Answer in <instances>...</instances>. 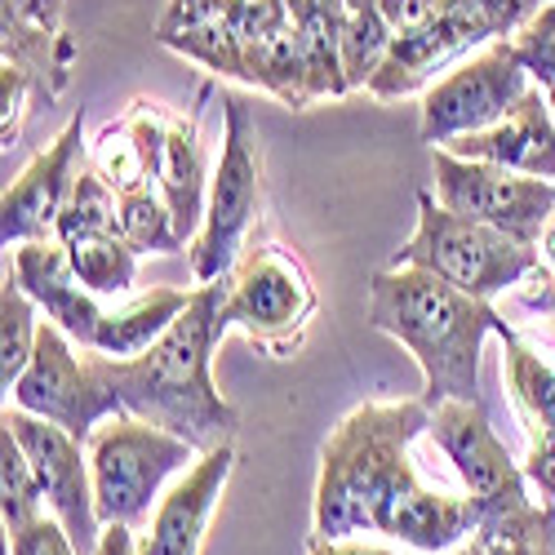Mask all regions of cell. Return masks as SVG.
<instances>
[{
    "label": "cell",
    "instance_id": "1",
    "mask_svg": "<svg viewBox=\"0 0 555 555\" xmlns=\"http://www.w3.org/2000/svg\"><path fill=\"white\" fill-rule=\"evenodd\" d=\"M423 431H431V404L423 396L356 404L320 449L311 538L383 533L418 551H449L472 538L485 502L423 485L409 453Z\"/></svg>",
    "mask_w": 555,
    "mask_h": 555
},
{
    "label": "cell",
    "instance_id": "2",
    "mask_svg": "<svg viewBox=\"0 0 555 555\" xmlns=\"http://www.w3.org/2000/svg\"><path fill=\"white\" fill-rule=\"evenodd\" d=\"M218 302H222V281L196 285L192 307L173 320L156 347L129 360H112L99 351V364L120 409L182 436L201 453L236 440L241 427V413L214 387V351L222 343Z\"/></svg>",
    "mask_w": 555,
    "mask_h": 555
},
{
    "label": "cell",
    "instance_id": "3",
    "mask_svg": "<svg viewBox=\"0 0 555 555\" xmlns=\"http://www.w3.org/2000/svg\"><path fill=\"white\" fill-rule=\"evenodd\" d=\"M369 325L423 369V400H480L485 338L506 330L493 302L453 289L423 267H383L369 281Z\"/></svg>",
    "mask_w": 555,
    "mask_h": 555
},
{
    "label": "cell",
    "instance_id": "4",
    "mask_svg": "<svg viewBox=\"0 0 555 555\" xmlns=\"http://www.w3.org/2000/svg\"><path fill=\"white\" fill-rule=\"evenodd\" d=\"M391 267H423L453 289L472 298H498L506 289H516L525 275L542 267L538 245H525L506 231L462 218L444 209L431 192H418V227L413 236L391 254Z\"/></svg>",
    "mask_w": 555,
    "mask_h": 555
},
{
    "label": "cell",
    "instance_id": "5",
    "mask_svg": "<svg viewBox=\"0 0 555 555\" xmlns=\"http://www.w3.org/2000/svg\"><path fill=\"white\" fill-rule=\"evenodd\" d=\"M85 449H89V472H94L99 520L129 529H143L152 520V502H160L169 476L192 472L201 462L196 444L147 418H133V413L103 418L99 431L85 440Z\"/></svg>",
    "mask_w": 555,
    "mask_h": 555
},
{
    "label": "cell",
    "instance_id": "6",
    "mask_svg": "<svg viewBox=\"0 0 555 555\" xmlns=\"http://www.w3.org/2000/svg\"><path fill=\"white\" fill-rule=\"evenodd\" d=\"M320 298L311 285V271L285 245H249L236 267L222 275V302H218V330L222 338L241 330L267 356H294L311 330Z\"/></svg>",
    "mask_w": 555,
    "mask_h": 555
},
{
    "label": "cell",
    "instance_id": "7",
    "mask_svg": "<svg viewBox=\"0 0 555 555\" xmlns=\"http://www.w3.org/2000/svg\"><path fill=\"white\" fill-rule=\"evenodd\" d=\"M262 209V143L245 99H222V156L209 178L205 222L192 241L196 285H214L245 254V236Z\"/></svg>",
    "mask_w": 555,
    "mask_h": 555
},
{
    "label": "cell",
    "instance_id": "8",
    "mask_svg": "<svg viewBox=\"0 0 555 555\" xmlns=\"http://www.w3.org/2000/svg\"><path fill=\"white\" fill-rule=\"evenodd\" d=\"M5 396L18 409L36 413V418L67 427L76 440H89L103 418L125 413L99 364V351H85V347L76 351V343L59 325H50V320H40L36 351Z\"/></svg>",
    "mask_w": 555,
    "mask_h": 555
},
{
    "label": "cell",
    "instance_id": "9",
    "mask_svg": "<svg viewBox=\"0 0 555 555\" xmlns=\"http://www.w3.org/2000/svg\"><path fill=\"white\" fill-rule=\"evenodd\" d=\"M529 67L520 63L512 40H489L480 54L453 63L440 80L423 89V143L444 147L462 133H480L498 125L525 94H529Z\"/></svg>",
    "mask_w": 555,
    "mask_h": 555
},
{
    "label": "cell",
    "instance_id": "10",
    "mask_svg": "<svg viewBox=\"0 0 555 555\" xmlns=\"http://www.w3.org/2000/svg\"><path fill=\"white\" fill-rule=\"evenodd\" d=\"M436 173V201L462 218L489 222L525 245H538L555 214V178H533L502 165L453 156L449 147H436L431 156Z\"/></svg>",
    "mask_w": 555,
    "mask_h": 555
},
{
    "label": "cell",
    "instance_id": "11",
    "mask_svg": "<svg viewBox=\"0 0 555 555\" xmlns=\"http://www.w3.org/2000/svg\"><path fill=\"white\" fill-rule=\"evenodd\" d=\"M0 427H10L18 436V444L27 449L50 516L63 520V529L72 533L80 555H94L99 538H103V520H99V502H94V472H89L85 440H76L59 423L36 418V413H27L18 404H5Z\"/></svg>",
    "mask_w": 555,
    "mask_h": 555
},
{
    "label": "cell",
    "instance_id": "12",
    "mask_svg": "<svg viewBox=\"0 0 555 555\" xmlns=\"http://www.w3.org/2000/svg\"><path fill=\"white\" fill-rule=\"evenodd\" d=\"M85 160H89L85 120L72 116L54 143L44 152H36L31 165L5 188V201H0V245L14 249V245H27V241H50L54 236L63 205L76 188Z\"/></svg>",
    "mask_w": 555,
    "mask_h": 555
},
{
    "label": "cell",
    "instance_id": "13",
    "mask_svg": "<svg viewBox=\"0 0 555 555\" xmlns=\"http://www.w3.org/2000/svg\"><path fill=\"white\" fill-rule=\"evenodd\" d=\"M431 436L444 449V457L453 462V472L472 498L489 506L529 498V480H525V462H516L506 453V444L498 440L485 400H440L431 409Z\"/></svg>",
    "mask_w": 555,
    "mask_h": 555
},
{
    "label": "cell",
    "instance_id": "14",
    "mask_svg": "<svg viewBox=\"0 0 555 555\" xmlns=\"http://www.w3.org/2000/svg\"><path fill=\"white\" fill-rule=\"evenodd\" d=\"M489 40L493 36L485 31V23L476 14V0H449L436 18L391 36L378 72L369 76L364 89L374 99H383V103H396L404 94H418V89L431 85L440 63H449L462 50H472V44H489Z\"/></svg>",
    "mask_w": 555,
    "mask_h": 555
},
{
    "label": "cell",
    "instance_id": "15",
    "mask_svg": "<svg viewBox=\"0 0 555 555\" xmlns=\"http://www.w3.org/2000/svg\"><path fill=\"white\" fill-rule=\"evenodd\" d=\"M18 275V285L31 294V302L44 311L50 325H59L76 347H94L99 325H103V307L99 298L80 285V275L72 271L67 245L63 241H27L14 245V254L5 258Z\"/></svg>",
    "mask_w": 555,
    "mask_h": 555
},
{
    "label": "cell",
    "instance_id": "16",
    "mask_svg": "<svg viewBox=\"0 0 555 555\" xmlns=\"http://www.w3.org/2000/svg\"><path fill=\"white\" fill-rule=\"evenodd\" d=\"M231 472H236V440L201 453L196 467L156 502V516L143 533V551L147 555H201L209 516H214Z\"/></svg>",
    "mask_w": 555,
    "mask_h": 555
},
{
    "label": "cell",
    "instance_id": "17",
    "mask_svg": "<svg viewBox=\"0 0 555 555\" xmlns=\"http://www.w3.org/2000/svg\"><path fill=\"white\" fill-rule=\"evenodd\" d=\"M444 147L467 160L502 165V169L533 173V178H555V112H551L546 89L529 85V94L498 125H489L480 133H462Z\"/></svg>",
    "mask_w": 555,
    "mask_h": 555
},
{
    "label": "cell",
    "instance_id": "18",
    "mask_svg": "<svg viewBox=\"0 0 555 555\" xmlns=\"http://www.w3.org/2000/svg\"><path fill=\"white\" fill-rule=\"evenodd\" d=\"M165 129H169V112L160 103L138 99L120 120H112L94 152H89V165H94L116 196L129 192H147L160 188V152H165Z\"/></svg>",
    "mask_w": 555,
    "mask_h": 555
},
{
    "label": "cell",
    "instance_id": "19",
    "mask_svg": "<svg viewBox=\"0 0 555 555\" xmlns=\"http://www.w3.org/2000/svg\"><path fill=\"white\" fill-rule=\"evenodd\" d=\"M160 196L173 209V227L182 241H196L209 205V178H205V143L196 129V112H169L165 152H160Z\"/></svg>",
    "mask_w": 555,
    "mask_h": 555
},
{
    "label": "cell",
    "instance_id": "20",
    "mask_svg": "<svg viewBox=\"0 0 555 555\" xmlns=\"http://www.w3.org/2000/svg\"><path fill=\"white\" fill-rule=\"evenodd\" d=\"M76 63V40L67 31H44L14 14H0V67H14L31 80L36 103H54Z\"/></svg>",
    "mask_w": 555,
    "mask_h": 555
},
{
    "label": "cell",
    "instance_id": "21",
    "mask_svg": "<svg viewBox=\"0 0 555 555\" xmlns=\"http://www.w3.org/2000/svg\"><path fill=\"white\" fill-rule=\"evenodd\" d=\"M192 307V289H173V285H156L147 294L129 298L116 311H103V325L99 338L89 351H103L112 360H129V356H143L147 347H156L169 325Z\"/></svg>",
    "mask_w": 555,
    "mask_h": 555
},
{
    "label": "cell",
    "instance_id": "22",
    "mask_svg": "<svg viewBox=\"0 0 555 555\" xmlns=\"http://www.w3.org/2000/svg\"><path fill=\"white\" fill-rule=\"evenodd\" d=\"M457 555H555V502L516 498L489 506Z\"/></svg>",
    "mask_w": 555,
    "mask_h": 555
},
{
    "label": "cell",
    "instance_id": "23",
    "mask_svg": "<svg viewBox=\"0 0 555 555\" xmlns=\"http://www.w3.org/2000/svg\"><path fill=\"white\" fill-rule=\"evenodd\" d=\"M502 378L529 436L555 427V360L512 325L502 330Z\"/></svg>",
    "mask_w": 555,
    "mask_h": 555
},
{
    "label": "cell",
    "instance_id": "24",
    "mask_svg": "<svg viewBox=\"0 0 555 555\" xmlns=\"http://www.w3.org/2000/svg\"><path fill=\"white\" fill-rule=\"evenodd\" d=\"M63 245H67L72 271L80 275V285L94 298L133 289L138 249L120 236V231H94V236H76V241H63Z\"/></svg>",
    "mask_w": 555,
    "mask_h": 555
},
{
    "label": "cell",
    "instance_id": "25",
    "mask_svg": "<svg viewBox=\"0 0 555 555\" xmlns=\"http://www.w3.org/2000/svg\"><path fill=\"white\" fill-rule=\"evenodd\" d=\"M36 334H40L36 302L18 285L14 267L5 262V281H0V391H10L18 383V374L36 351Z\"/></svg>",
    "mask_w": 555,
    "mask_h": 555
},
{
    "label": "cell",
    "instance_id": "26",
    "mask_svg": "<svg viewBox=\"0 0 555 555\" xmlns=\"http://www.w3.org/2000/svg\"><path fill=\"white\" fill-rule=\"evenodd\" d=\"M94 231H120V196L112 182L85 160L76 188L63 205L54 241H76V236H94Z\"/></svg>",
    "mask_w": 555,
    "mask_h": 555
},
{
    "label": "cell",
    "instance_id": "27",
    "mask_svg": "<svg viewBox=\"0 0 555 555\" xmlns=\"http://www.w3.org/2000/svg\"><path fill=\"white\" fill-rule=\"evenodd\" d=\"M40 506H44V493L31 472L27 449L18 444V436L10 427H0V520H5V533L44 516Z\"/></svg>",
    "mask_w": 555,
    "mask_h": 555
},
{
    "label": "cell",
    "instance_id": "28",
    "mask_svg": "<svg viewBox=\"0 0 555 555\" xmlns=\"http://www.w3.org/2000/svg\"><path fill=\"white\" fill-rule=\"evenodd\" d=\"M120 236L138 254H178V249H188V241H182L178 227H173V209L160 196V188L120 196Z\"/></svg>",
    "mask_w": 555,
    "mask_h": 555
},
{
    "label": "cell",
    "instance_id": "29",
    "mask_svg": "<svg viewBox=\"0 0 555 555\" xmlns=\"http://www.w3.org/2000/svg\"><path fill=\"white\" fill-rule=\"evenodd\" d=\"M391 27L387 18L378 14V5H364V10H343V27H338V40H343V72H347V85L364 89L369 76L378 72L387 44H391Z\"/></svg>",
    "mask_w": 555,
    "mask_h": 555
},
{
    "label": "cell",
    "instance_id": "30",
    "mask_svg": "<svg viewBox=\"0 0 555 555\" xmlns=\"http://www.w3.org/2000/svg\"><path fill=\"white\" fill-rule=\"evenodd\" d=\"M512 44H516L520 63L529 67V76L542 89H551L555 85V0H546V5L512 36Z\"/></svg>",
    "mask_w": 555,
    "mask_h": 555
},
{
    "label": "cell",
    "instance_id": "31",
    "mask_svg": "<svg viewBox=\"0 0 555 555\" xmlns=\"http://www.w3.org/2000/svg\"><path fill=\"white\" fill-rule=\"evenodd\" d=\"M10 555H80L59 516H36L10 533Z\"/></svg>",
    "mask_w": 555,
    "mask_h": 555
},
{
    "label": "cell",
    "instance_id": "32",
    "mask_svg": "<svg viewBox=\"0 0 555 555\" xmlns=\"http://www.w3.org/2000/svg\"><path fill=\"white\" fill-rule=\"evenodd\" d=\"M546 0H476V14L493 40H512Z\"/></svg>",
    "mask_w": 555,
    "mask_h": 555
},
{
    "label": "cell",
    "instance_id": "33",
    "mask_svg": "<svg viewBox=\"0 0 555 555\" xmlns=\"http://www.w3.org/2000/svg\"><path fill=\"white\" fill-rule=\"evenodd\" d=\"M27 103H36L31 94V80L14 67H0V107H5V120H0V138H5V147L18 138L23 129V116H27Z\"/></svg>",
    "mask_w": 555,
    "mask_h": 555
},
{
    "label": "cell",
    "instance_id": "34",
    "mask_svg": "<svg viewBox=\"0 0 555 555\" xmlns=\"http://www.w3.org/2000/svg\"><path fill=\"white\" fill-rule=\"evenodd\" d=\"M525 480L542 493V502H555V427L529 436V457H525Z\"/></svg>",
    "mask_w": 555,
    "mask_h": 555
},
{
    "label": "cell",
    "instance_id": "35",
    "mask_svg": "<svg viewBox=\"0 0 555 555\" xmlns=\"http://www.w3.org/2000/svg\"><path fill=\"white\" fill-rule=\"evenodd\" d=\"M444 5H449V0H378V14L387 18L391 31H409V27L436 18Z\"/></svg>",
    "mask_w": 555,
    "mask_h": 555
},
{
    "label": "cell",
    "instance_id": "36",
    "mask_svg": "<svg viewBox=\"0 0 555 555\" xmlns=\"http://www.w3.org/2000/svg\"><path fill=\"white\" fill-rule=\"evenodd\" d=\"M0 14H14V18H23L31 27H44V31H63L67 5H63V0H5Z\"/></svg>",
    "mask_w": 555,
    "mask_h": 555
},
{
    "label": "cell",
    "instance_id": "37",
    "mask_svg": "<svg viewBox=\"0 0 555 555\" xmlns=\"http://www.w3.org/2000/svg\"><path fill=\"white\" fill-rule=\"evenodd\" d=\"M94 555H147L143 542H138V529L129 525H103V538H99V551Z\"/></svg>",
    "mask_w": 555,
    "mask_h": 555
},
{
    "label": "cell",
    "instance_id": "38",
    "mask_svg": "<svg viewBox=\"0 0 555 555\" xmlns=\"http://www.w3.org/2000/svg\"><path fill=\"white\" fill-rule=\"evenodd\" d=\"M307 555H400V551L369 546V542H356V538H311Z\"/></svg>",
    "mask_w": 555,
    "mask_h": 555
},
{
    "label": "cell",
    "instance_id": "39",
    "mask_svg": "<svg viewBox=\"0 0 555 555\" xmlns=\"http://www.w3.org/2000/svg\"><path fill=\"white\" fill-rule=\"evenodd\" d=\"M520 302H525L529 311H542V315L555 320V271H542V281H538L533 289H525Z\"/></svg>",
    "mask_w": 555,
    "mask_h": 555
},
{
    "label": "cell",
    "instance_id": "40",
    "mask_svg": "<svg viewBox=\"0 0 555 555\" xmlns=\"http://www.w3.org/2000/svg\"><path fill=\"white\" fill-rule=\"evenodd\" d=\"M538 254H542V271H555V214L542 231V241H538Z\"/></svg>",
    "mask_w": 555,
    "mask_h": 555
},
{
    "label": "cell",
    "instance_id": "41",
    "mask_svg": "<svg viewBox=\"0 0 555 555\" xmlns=\"http://www.w3.org/2000/svg\"><path fill=\"white\" fill-rule=\"evenodd\" d=\"M546 99H551V112H555V85H551V89H546Z\"/></svg>",
    "mask_w": 555,
    "mask_h": 555
}]
</instances>
